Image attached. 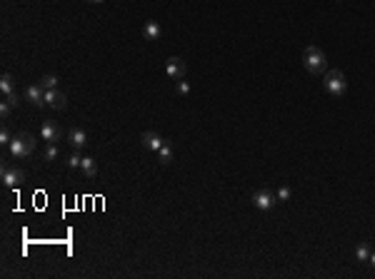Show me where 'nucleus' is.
I'll return each instance as SVG.
<instances>
[{"instance_id":"f257e3e1","label":"nucleus","mask_w":375,"mask_h":279,"mask_svg":"<svg viewBox=\"0 0 375 279\" xmlns=\"http://www.w3.org/2000/svg\"><path fill=\"white\" fill-rule=\"evenodd\" d=\"M35 135H30V132H18V135H13V142L8 145V150H10V155L13 157H30L33 152H35Z\"/></svg>"},{"instance_id":"ddd939ff","label":"nucleus","mask_w":375,"mask_h":279,"mask_svg":"<svg viewBox=\"0 0 375 279\" xmlns=\"http://www.w3.org/2000/svg\"><path fill=\"white\" fill-rule=\"evenodd\" d=\"M160 35H163L160 25H158L155 20H148L145 28H143V38H145V40H160Z\"/></svg>"},{"instance_id":"423d86ee","label":"nucleus","mask_w":375,"mask_h":279,"mask_svg":"<svg viewBox=\"0 0 375 279\" xmlns=\"http://www.w3.org/2000/svg\"><path fill=\"white\" fill-rule=\"evenodd\" d=\"M45 105L53 110H65L68 107V95L60 90H45Z\"/></svg>"},{"instance_id":"6ab92c4d","label":"nucleus","mask_w":375,"mask_h":279,"mask_svg":"<svg viewBox=\"0 0 375 279\" xmlns=\"http://www.w3.org/2000/svg\"><path fill=\"white\" fill-rule=\"evenodd\" d=\"M80 162H83V157L78 155V150H75L73 155L68 157V167H73V170H80Z\"/></svg>"},{"instance_id":"20e7f679","label":"nucleus","mask_w":375,"mask_h":279,"mask_svg":"<svg viewBox=\"0 0 375 279\" xmlns=\"http://www.w3.org/2000/svg\"><path fill=\"white\" fill-rule=\"evenodd\" d=\"M3 187H8V190H13V187H18L23 180H25V172L23 170H13V167H3Z\"/></svg>"},{"instance_id":"0eeeda50","label":"nucleus","mask_w":375,"mask_h":279,"mask_svg":"<svg viewBox=\"0 0 375 279\" xmlns=\"http://www.w3.org/2000/svg\"><path fill=\"white\" fill-rule=\"evenodd\" d=\"M275 202H278V197H275L270 190H258V192H253V205L258 209H263V212L270 209Z\"/></svg>"},{"instance_id":"f3484780","label":"nucleus","mask_w":375,"mask_h":279,"mask_svg":"<svg viewBox=\"0 0 375 279\" xmlns=\"http://www.w3.org/2000/svg\"><path fill=\"white\" fill-rule=\"evenodd\" d=\"M58 155H60V150H58V142H50V145L45 147V162H53V160H58Z\"/></svg>"},{"instance_id":"9b49d317","label":"nucleus","mask_w":375,"mask_h":279,"mask_svg":"<svg viewBox=\"0 0 375 279\" xmlns=\"http://www.w3.org/2000/svg\"><path fill=\"white\" fill-rule=\"evenodd\" d=\"M68 142L73 145L75 150H80V147L88 145V132H85L83 127H73V130L68 132Z\"/></svg>"},{"instance_id":"393cba45","label":"nucleus","mask_w":375,"mask_h":279,"mask_svg":"<svg viewBox=\"0 0 375 279\" xmlns=\"http://www.w3.org/2000/svg\"><path fill=\"white\" fill-rule=\"evenodd\" d=\"M368 262H370V264L375 267V252H370V259H368Z\"/></svg>"},{"instance_id":"a211bd4d","label":"nucleus","mask_w":375,"mask_h":279,"mask_svg":"<svg viewBox=\"0 0 375 279\" xmlns=\"http://www.w3.org/2000/svg\"><path fill=\"white\" fill-rule=\"evenodd\" d=\"M355 257H358L360 262H368V259H370V247H368V244H360V247L355 249Z\"/></svg>"},{"instance_id":"dca6fc26","label":"nucleus","mask_w":375,"mask_h":279,"mask_svg":"<svg viewBox=\"0 0 375 279\" xmlns=\"http://www.w3.org/2000/svg\"><path fill=\"white\" fill-rule=\"evenodd\" d=\"M40 87L43 90H58V75H43L40 77Z\"/></svg>"},{"instance_id":"39448f33","label":"nucleus","mask_w":375,"mask_h":279,"mask_svg":"<svg viewBox=\"0 0 375 279\" xmlns=\"http://www.w3.org/2000/svg\"><path fill=\"white\" fill-rule=\"evenodd\" d=\"M60 137H63L60 125H58V122H53V120H45V122H43V127H40V140H45V142L50 145V142H58Z\"/></svg>"},{"instance_id":"b1692460","label":"nucleus","mask_w":375,"mask_h":279,"mask_svg":"<svg viewBox=\"0 0 375 279\" xmlns=\"http://www.w3.org/2000/svg\"><path fill=\"white\" fill-rule=\"evenodd\" d=\"M10 112H13V107H10V105H8V102L3 100V102H0V115H3V117H8Z\"/></svg>"},{"instance_id":"7ed1b4c3","label":"nucleus","mask_w":375,"mask_h":279,"mask_svg":"<svg viewBox=\"0 0 375 279\" xmlns=\"http://www.w3.org/2000/svg\"><path fill=\"white\" fill-rule=\"evenodd\" d=\"M323 82H325V90H328L333 97H343V95H345V90H348V82H345L343 70H328Z\"/></svg>"},{"instance_id":"4be33fe9","label":"nucleus","mask_w":375,"mask_h":279,"mask_svg":"<svg viewBox=\"0 0 375 279\" xmlns=\"http://www.w3.org/2000/svg\"><path fill=\"white\" fill-rule=\"evenodd\" d=\"M10 142H13L10 130H8V127H3V130H0V145H10Z\"/></svg>"},{"instance_id":"f8f14e48","label":"nucleus","mask_w":375,"mask_h":279,"mask_svg":"<svg viewBox=\"0 0 375 279\" xmlns=\"http://www.w3.org/2000/svg\"><path fill=\"white\" fill-rule=\"evenodd\" d=\"M80 172H83V177L93 180V177L98 175V162H95V157H83V162H80Z\"/></svg>"},{"instance_id":"5701e85b","label":"nucleus","mask_w":375,"mask_h":279,"mask_svg":"<svg viewBox=\"0 0 375 279\" xmlns=\"http://www.w3.org/2000/svg\"><path fill=\"white\" fill-rule=\"evenodd\" d=\"M175 82H178V95H188L190 92V85L185 80H175Z\"/></svg>"},{"instance_id":"6e6552de","label":"nucleus","mask_w":375,"mask_h":279,"mask_svg":"<svg viewBox=\"0 0 375 279\" xmlns=\"http://www.w3.org/2000/svg\"><path fill=\"white\" fill-rule=\"evenodd\" d=\"M25 100H28L30 105H35V107H45V90L40 87V82L25 87Z\"/></svg>"},{"instance_id":"2eb2a0df","label":"nucleus","mask_w":375,"mask_h":279,"mask_svg":"<svg viewBox=\"0 0 375 279\" xmlns=\"http://www.w3.org/2000/svg\"><path fill=\"white\" fill-rule=\"evenodd\" d=\"M158 162H160V165H170V162H173V147H170V142H165V145L158 150Z\"/></svg>"},{"instance_id":"f03ea898","label":"nucleus","mask_w":375,"mask_h":279,"mask_svg":"<svg viewBox=\"0 0 375 279\" xmlns=\"http://www.w3.org/2000/svg\"><path fill=\"white\" fill-rule=\"evenodd\" d=\"M303 63H305V70L313 72V75H320V72L328 70V58H325V53H323L320 48H315V45L305 48V53H303Z\"/></svg>"},{"instance_id":"aec40b11","label":"nucleus","mask_w":375,"mask_h":279,"mask_svg":"<svg viewBox=\"0 0 375 279\" xmlns=\"http://www.w3.org/2000/svg\"><path fill=\"white\" fill-rule=\"evenodd\" d=\"M290 195H293V192H290V187H280L275 197H278V202H288V200H290Z\"/></svg>"},{"instance_id":"1a4fd4ad","label":"nucleus","mask_w":375,"mask_h":279,"mask_svg":"<svg viewBox=\"0 0 375 279\" xmlns=\"http://www.w3.org/2000/svg\"><path fill=\"white\" fill-rule=\"evenodd\" d=\"M165 70H168V75H170L173 80H183V77H185V63H183L180 58H168Z\"/></svg>"},{"instance_id":"9d476101","label":"nucleus","mask_w":375,"mask_h":279,"mask_svg":"<svg viewBox=\"0 0 375 279\" xmlns=\"http://www.w3.org/2000/svg\"><path fill=\"white\" fill-rule=\"evenodd\" d=\"M140 142H143V145H145V147H148L150 152H158V150H160V147H163V145H165V142H163V137H160V135H158V132H143V135H140Z\"/></svg>"},{"instance_id":"412c9836","label":"nucleus","mask_w":375,"mask_h":279,"mask_svg":"<svg viewBox=\"0 0 375 279\" xmlns=\"http://www.w3.org/2000/svg\"><path fill=\"white\" fill-rule=\"evenodd\" d=\"M5 102H8L10 107H18V105H20V95H18V92H13V95H5Z\"/></svg>"},{"instance_id":"a878e982","label":"nucleus","mask_w":375,"mask_h":279,"mask_svg":"<svg viewBox=\"0 0 375 279\" xmlns=\"http://www.w3.org/2000/svg\"><path fill=\"white\" fill-rule=\"evenodd\" d=\"M88 3H105V0H88Z\"/></svg>"},{"instance_id":"4468645a","label":"nucleus","mask_w":375,"mask_h":279,"mask_svg":"<svg viewBox=\"0 0 375 279\" xmlns=\"http://www.w3.org/2000/svg\"><path fill=\"white\" fill-rule=\"evenodd\" d=\"M0 90H3V95H13V92H15V77H13L10 72H3V77H0Z\"/></svg>"}]
</instances>
